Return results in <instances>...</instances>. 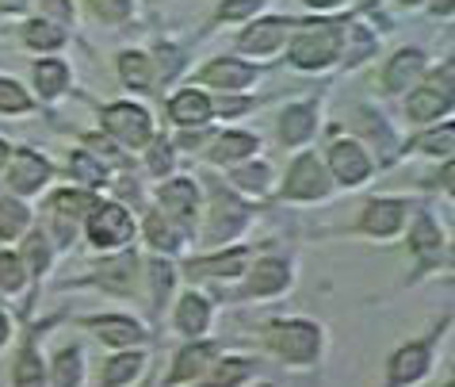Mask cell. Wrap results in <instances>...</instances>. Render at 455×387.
<instances>
[{
	"mask_svg": "<svg viewBox=\"0 0 455 387\" xmlns=\"http://www.w3.org/2000/svg\"><path fill=\"white\" fill-rule=\"evenodd\" d=\"M268 342L291 365H310L322 353V327H314L307 318H287V322H272L268 327Z\"/></svg>",
	"mask_w": 455,
	"mask_h": 387,
	"instance_id": "1",
	"label": "cell"
},
{
	"mask_svg": "<svg viewBox=\"0 0 455 387\" xmlns=\"http://www.w3.org/2000/svg\"><path fill=\"white\" fill-rule=\"evenodd\" d=\"M337 54H340V31L333 23H310L291 43V61L299 69H325Z\"/></svg>",
	"mask_w": 455,
	"mask_h": 387,
	"instance_id": "2",
	"label": "cell"
},
{
	"mask_svg": "<svg viewBox=\"0 0 455 387\" xmlns=\"http://www.w3.org/2000/svg\"><path fill=\"white\" fill-rule=\"evenodd\" d=\"M84 219H88V238H92L96 249H119L134 238V219L119 204H96Z\"/></svg>",
	"mask_w": 455,
	"mask_h": 387,
	"instance_id": "3",
	"label": "cell"
},
{
	"mask_svg": "<svg viewBox=\"0 0 455 387\" xmlns=\"http://www.w3.org/2000/svg\"><path fill=\"white\" fill-rule=\"evenodd\" d=\"M96 207V199L88 192H58L54 199H50V230H54L58 246H69L73 234H77L81 219L88 215V211Z\"/></svg>",
	"mask_w": 455,
	"mask_h": 387,
	"instance_id": "4",
	"label": "cell"
},
{
	"mask_svg": "<svg viewBox=\"0 0 455 387\" xmlns=\"http://www.w3.org/2000/svg\"><path fill=\"white\" fill-rule=\"evenodd\" d=\"M428 368H433V338H428V342H410V345H402L398 353L390 357L387 387H406V383H417Z\"/></svg>",
	"mask_w": 455,
	"mask_h": 387,
	"instance_id": "5",
	"label": "cell"
},
{
	"mask_svg": "<svg viewBox=\"0 0 455 387\" xmlns=\"http://www.w3.org/2000/svg\"><path fill=\"white\" fill-rule=\"evenodd\" d=\"M325 192H330V173H325V165L314 154H302L287 173L283 196H291V199H322Z\"/></svg>",
	"mask_w": 455,
	"mask_h": 387,
	"instance_id": "6",
	"label": "cell"
},
{
	"mask_svg": "<svg viewBox=\"0 0 455 387\" xmlns=\"http://www.w3.org/2000/svg\"><path fill=\"white\" fill-rule=\"evenodd\" d=\"M104 127L116 134L123 146H146L149 142V116L146 108H134V104H111L104 111Z\"/></svg>",
	"mask_w": 455,
	"mask_h": 387,
	"instance_id": "7",
	"label": "cell"
},
{
	"mask_svg": "<svg viewBox=\"0 0 455 387\" xmlns=\"http://www.w3.org/2000/svg\"><path fill=\"white\" fill-rule=\"evenodd\" d=\"M46 181H50V165H46L39 154H35V149H16V154H12L8 184H12L16 192L31 196V192H39Z\"/></svg>",
	"mask_w": 455,
	"mask_h": 387,
	"instance_id": "8",
	"label": "cell"
},
{
	"mask_svg": "<svg viewBox=\"0 0 455 387\" xmlns=\"http://www.w3.org/2000/svg\"><path fill=\"white\" fill-rule=\"evenodd\" d=\"M161 207H165V219L176 222L180 230L196 227V184L192 181H169L161 189Z\"/></svg>",
	"mask_w": 455,
	"mask_h": 387,
	"instance_id": "9",
	"label": "cell"
},
{
	"mask_svg": "<svg viewBox=\"0 0 455 387\" xmlns=\"http://www.w3.org/2000/svg\"><path fill=\"white\" fill-rule=\"evenodd\" d=\"M330 165H333V177L340 184H363L371 173V161L356 142H337L330 149Z\"/></svg>",
	"mask_w": 455,
	"mask_h": 387,
	"instance_id": "10",
	"label": "cell"
},
{
	"mask_svg": "<svg viewBox=\"0 0 455 387\" xmlns=\"http://www.w3.org/2000/svg\"><path fill=\"white\" fill-rule=\"evenodd\" d=\"M287 284H291V265L287 261H260V265L249 272L245 295L249 299H268V295H280Z\"/></svg>",
	"mask_w": 455,
	"mask_h": 387,
	"instance_id": "11",
	"label": "cell"
},
{
	"mask_svg": "<svg viewBox=\"0 0 455 387\" xmlns=\"http://www.w3.org/2000/svg\"><path fill=\"white\" fill-rule=\"evenodd\" d=\"M245 219H249V211L237 204V199H214V207H211V227H207V242H226V238H234L237 230L245 227Z\"/></svg>",
	"mask_w": 455,
	"mask_h": 387,
	"instance_id": "12",
	"label": "cell"
},
{
	"mask_svg": "<svg viewBox=\"0 0 455 387\" xmlns=\"http://www.w3.org/2000/svg\"><path fill=\"white\" fill-rule=\"evenodd\" d=\"M402 222H406V204H402V199H375V204H368V211H363L360 227L368 234L387 238V234H395Z\"/></svg>",
	"mask_w": 455,
	"mask_h": 387,
	"instance_id": "13",
	"label": "cell"
},
{
	"mask_svg": "<svg viewBox=\"0 0 455 387\" xmlns=\"http://www.w3.org/2000/svg\"><path fill=\"white\" fill-rule=\"evenodd\" d=\"M421 69H425V54H421V50H398V54L390 58L387 73H383L387 93H402L406 85H413L417 77H421Z\"/></svg>",
	"mask_w": 455,
	"mask_h": 387,
	"instance_id": "14",
	"label": "cell"
},
{
	"mask_svg": "<svg viewBox=\"0 0 455 387\" xmlns=\"http://www.w3.org/2000/svg\"><path fill=\"white\" fill-rule=\"evenodd\" d=\"M211 327V303L199 292L184 295L180 307H176V330L188 334V338H204Z\"/></svg>",
	"mask_w": 455,
	"mask_h": 387,
	"instance_id": "15",
	"label": "cell"
},
{
	"mask_svg": "<svg viewBox=\"0 0 455 387\" xmlns=\"http://www.w3.org/2000/svg\"><path fill=\"white\" fill-rule=\"evenodd\" d=\"M211 365H214V349H211V345L196 342V345L180 349V357H176V365H172V372H169V387H172V383H184V380H199Z\"/></svg>",
	"mask_w": 455,
	"mask_h": 387,
	"instance_id": "16",
	"label": "cell"
},
{
	"mask_svg": "<svg viewBox=\"0 0 455 387\" xmlns=\"http://www.w3.org/2000/svg\"><path fill=\"white\" fill-rule=\"evenodd\" d=\"M88 327H96V334H100V338H104L108 345H138V342H146V330L138 327L134 318H126V315L88 318Z\"/></svg>",
	"mask_w": 455,
	"mask_h": 387,
	"instance_id": "17",
	"label": "cell"
},
{
	"mask_svg": "<svg viewBox=\"0 0 455 387\" xmlns=\"http://www.w3.org/2000/svg\"><path fill=\"white\" fill-rule=\"evenodd\" d=\"M252 77H257V69L237 58H219L204 69V81L219 85V89H245V85H252Z\"/></svg>",
	"mask_w": 455,
	"mask_h": 387,
	"instance_id": "18",
	"label": "cell"
},
{
	"mask_svg": "<svg viewBox=\"0 0 455 387\" xmlns=\"http://www.w3.org/2000/svg\"><path fill=\"white\" fill-rule=\"evenodd\" d=\"M287 39V20H260L242 35V50L249 54H272Z\"/></svg>",
	"mask_w": 455,
	"mask_h": 387,
	"instance_id": "19",
	"label": "cell"
},
{
	"mask_svg": "<svg viewBox=\"0 0 455 387\" xmlns=\"http://www.w3.org/2000/svg\"><path fill=\"white\" fill-rule=\"evenodd\" d=\"M134 269H138V257L123 254L116 261H108V265H100L96 284H100V288H108V292H116V295H126L134 288Z\"/></svg>",
	"mask_w": 455,
	"mask_h": 387,
	"instance_id": "20",
	"label": "cell"
},
{
	"mask_svg": "<svg viewBox=\"0 0 455 387\" xmlns=\"http://www.w3.org/2000/svg\"><path fill=\"white\" fill-rule=\"evenodd\" d=\"M249 265V249H230L222 257H204V261H192L188 272L192 277H242Z\"/></svg>",
	"mask_w": 455,
	"mask_h": 387,
	"instance_id": "21",
	"label": "cell"
},
{
	"mask_svg": "<svg viewBox=\"0 0 455 387\" xmlns=\"http://www.w3.org/2000/svg\"><path fill=\"white\" fill-rule=\"evenodd\" d=\"M12 383H16V387H46V368H43V357H39V345H35V338L23 342L16 372H12Z\"/></svg>",
	"mask_w": 455,
	"mask_h": 387,
	"instance_id": "22",
	"label": "cell"
},
{
	"mask_svg": "<svg viewBox=\"0 0 455 387\" xmlns=\"http://www.w3.org/2000/svg\"><path fill=\"white\" fill-rule=\"evenodd\" d=\"M169 116H172L176 123H184V127H192V123H207V119H211V100H207L204 93L188 89V93H180V96H172Z\"/></svg>",
	"mask_w": 455,
	"mask_h": 387,
	"instance_id": "23",
	"label": "cell"
},
{
	"mask_svg": "<svg viewBox=\"0 0 455 387\" xmlns=\"http://www.w3.org/2000/svg\"><path fill=\"white\" fill-rule=\"evenodd\" d=\"M314 108L310 104H299V108H287L283 111V119H280V139L287 146H299V142H307L310 134H314Z\"/></svg>",
	"mask_w": 455,
	"mask_h": 387,
	"instance_id": "24",
	"label": "cell"
},
{
	"mask_svg": "<svg viewBox=\"0 0 455 387\" xmlns=\"http://www.w3.org/2000/svg\"><path fill=\"white\" fill-rule=\"evenodd\" d=\"M142 365H146L142 353H119V357H111L108 365H104V376H100V387H123V383H131L138 372H142Z\"/></svg>",
	"mask_w": 455,
	"mask_h": 387,
	"instance_id": "25",
	"label": "cell"
},
{
	"mask_svg": "<svg viewBox=\"0 0 455 387\" xmlns=\"http://www.w3.org/2000/svg\"><path fill=\"white\" fill-rule=\"evenodd\" d=\"M84 376V353L81 345H66L54 357V387H81Z\"/></svg>",
	"mask_w": 455,
	"mask_h": 387,
	"instance_id": "26",
	"label": "cell"
},
{
	"mask_svg": "<svg viewBox=\"0 0 455 387\" xmlns=\"http://www.w3.org/2000/svg\"><path fill=\"white\" fill-rule=\"evenodd\" d=\"M448 108H451V96L440 93V89H417L410 96V119H417V123L436 119L440 111H448Z\"/></svg>",
	"mask_w": 455,
	"mask_h": 387,
	"instance_id": "27",
	"label": "cell"
},
{
	"mask_svg": "<svg viewBox=\"0 0 455 387\" xmlns=\"http://www.w3.org/2000/svg\"><path fill=\"white\" fill-rule=\"evenodd\" d=\"M211 372V380L204 387H237L249 372H252V360L245 357H234V360H214V365L207 368Z\"/></svg>",
	"mask_w": 455,
	"mask_h": 387,
	"instance_id": "28",
	"label": "cell"
},
{
	"mask_svg": "<svg viewBox=\"0 0 455 387\" xmlns=\"http://www.w3.org/2000/svg\"><path fill=\"white\" fill-rule=\"evenodd\" d=\"M35 81H39V93L46 100H54L66 93V85H69V69L61 66V61H39L35 66Z\"/></svg>",
	"mask_w": 455,
	"mask_h": 387,
	"instance_id": "29",
	"label": "cell"
},
{
	"mask_svg": "<svg viewBox=\"0 0 455 387\" xmlns=\"http://www.w3.org/2000/svg\"><path fill=\"white\" fill-rule=\"evenodd\" d=\"M119 69H123V81L131 85V89H149V85H154V66H149V58L138 54V50L119 58Z\"/></svg>",
	"mask_w": 455,
	"mask_h": 387,
	"instance_id": "30",
	"label": "cell"
},
{
	"mask_svg": "<svg viewBox=\"0 0 455 387\" xmlns=\"http://www.w3.org/2000/svg\"><path fill=\"white\" fill-rule=\"evenodd\" d=\"M413 249H417V257H421V265H433V257L440 254V230L433 227V219L421 215L417 219V230H413Z\"/></svg>",
	"mask_w": 455,
	"mask_h": 387,
	"instance_id": "31",
	"label": "cell"
},
{
	"mask_svg": "<svg viewBox=\"0 0 455 387\" xmlns=\"http://www.w3.org/2000/svg\"><path fill=\"white\" fill-rule=\"evenodd\" d=\"M28 230V207L16 199H0V238H20Z\"/></svg>",
	"mask_w": 455,
	"mask_h": 387,
	"instance_id": "32",
	"label": "cell"
},
{
	"mask_svg": "<svg viewBox=\"0 0 455 387\" xmlns=\"http://www.w3.org/2000/svg\"><path fill=\"white\" fill-rule=\"evenodd\" d=\"M252 149H257V139H252V134H222L219 139V146H214V161H237V157H249Z\"/></svg>",
	"mask_w": 455,
	"mask_h": 387,
	"instance_id": "33",
	"label": "cell"
},
{
	"mask_svg": "<svg viewBox=\"0 0 455 387\" xmlns=\"http://www.w3.org/2000/svg\"><path fill=\"white\" fill-rule=\"evenodd\" d=\"M28 284V265L20 254H0V288L4 292H20Z\"/></svg>",
	"mask_w": 455,
	"mask_h": 387,
	"instance_id": "34",
	"label": "cell"
},
{
	"mask_svg": "<svg viewBox=\"0 0 455 387\" xmlns=\"http://www.w3.org/2000/svg\"><path fill=\"white\" fill-rule=\"evenodd\" d=\"M23 39H28L35 50H54V46H61V28H54V23H46V20H35V23H28V31H23Z\"/></svg>",
	"mask_w": 455,
	"mask_h": 387,
	"instance_id": "35",
	"label": "cell"
},
{
	"mask_svg": "<svg viewBox=\"0 0 455 387\" xmlns=\"http://www.w3.org/2000/svg\"><path fill=\"white\" fill-rule=\"evenodd\" d=\"M146 234H149V242H154L157 249H169V254H172L176 246H180V238H176V230H172V222H169V219L161 222V215H149Z\"/></svg>",
	"mask_w": 455,
	"mask_h": 387,
	"instance_id": "36",
	"label": "cell"
},
{
	"mask_svg": "<svg viewBox=\"0 0 455 387\" xmlns=\"http://www.w3.org/2000/svg\"><path fill=\"white\" fill-rule=\"evenodd\" d=\"M28 108H31V96L16 81H0V111H28Z\"/></svg>",
	"mask_w": 455,
	"mask_h": 387,
	"instance_id": "37",
	"label": "cell"
},
{
	"mask_svg": "<svg viewBox=\"0 0 455 387\" xmlns=\"http://www.w3.org/2000/svg\"><path fill=\"white\" fill-rule=\"evenodd\" d=\"M88 4H92L96 16L108 20V23H123L131 16V0H88Z\"/></svg>",
	"mask_w": 455,
	"mask_h": 387,
	"instance_id": "38",
	"label": "cell"
},
{
	"mask_svg": "<svg viewBox=\"0 0 455 387\" xmlns=\"http://www.w3.org/2000/svg\"><path fill=\"white\" fill-rule=\"evenodd\" d=\"M69 169H73V173H77V177H81V181H88V184H100V181H104V177H108V173H104V165H96V161H92V157H88V154H73V161H69Z\"/></svg>",
	"mask_w": 455,
	"mask_h": 387,
	"instance_id": "39",
	"label": "cell"
},
{
	"mask_svg": "<svg viewBox=\"0 0 455 387\" xmlns=\"http://www.w3.org/2000/svg\"><path fill=\"white\" fill-rule=\"evenodd\" d=\"M237 184H242V189L264 192V189H268V169H264V165H245V169H237Z\"/></svg>",
	"mask_w": 455,
	"mask_h": 387,
	"instance_id": "40",
	"label": "cell"
},
{
	"mask_svg": "<svg viewBox=\"0 0 455 387\" xmlns=\"http://www.w3.org/2000/svg\"><path fill=\"white\" fill-rule=\"evenodd\" d=\"M169 165H172V154H169V142L161 139L154 149H149V169H154L157 177H165V173H169Z\"/></svg>",
	"mask_w": 455,
	"mask_h": 387,
	"instance_id": "41",
	"label": "cell"
},
{
	"mask_svg": "<svg viewBox=\"0 0 455 387\" xmlns=\"http://www.w3.org/2000/svg\"><path fill=\"white\" fill-rule=\"evenodd\" d=\"M421 149H428V154H448V149H451V127L436 131V134H425Z\"/></svg>",
	"mask_w": 455,
	"mask_h": 387,
	"instance_id": "42",
	"label": "cell"
},
{
	"mask_svg": "<svg viewBox=\"0 0 455 387\" xmlns=\"http://www.w3.org/2000/svg\"><path fill=\"white\" fill-rule=\"evenodd\" d=\"M264 0H234V4H222V20H242L252 8H260Z\"/></svg>",
	"mask_w": 455,
	"mask_h": 387,
	"instance_id": "43",
	"label": "cell"
},
{
	"mask_svg": "<svg viewBox=\"0 0 455 387\" xmlns=\"http://www.w3.org/2000/svg\"><path fill=\"white\" fill-rule=\"evenodd\" d=\"M8 338H12V327H8L4 310H0V349H4V345H8Z\"/></svg>",
	"mask_w": 455,
	"mask_h": 387,
	"instance_id": "44",
	"label": "cell"
},
{
	"mask_svg": "<svg viewBox=\"0 0 455 387\" xmlns=\"http://www.w3.org/2000/svg\"><path fill=\"white\" fill-rule=\"evenodd\" d=\"M28 8V0H0V12H20Z\"/></svg>",
	"mask_w": 455,
	"mask_h": 387,
	"instance_id": "45",
	"label": "cell"
},
{
	"mask_svg": "<svg viewBox=\"0 0 455 387\" xmlns=\"http://www.w3.org/2000/svg\"><path fill=\"white\" fill-rule=\"evenodd\" d=\"M310 8H333V4H340V0H307Z\"/></svg>",
	"mask_w": 455,
	"mask_h": 387,
	"instance_id": "46",
	"label": "cell"
},
{
	"mask_svg": "<svg viewBox=\"0 0 455 387\" xmlns=\"http://www.w3.org/2000/svg\"><path fill=\"white\" fill-rule=\"evenodd\" d=\"M4 165H8V146L0 142V169H4Z\"/></svg>",
	"mask_w": 455,
	"mask_h": 387,
	"instance_id": "47",
	"label": "cell"
},
{
	"mask_svg": "<svg viewBox=\"0 0 455 387\" xmlns=\"http://www.w3.org/2000/svg\"><path fill=\"white\" fill-rule=\"evenodd\" d=\"M448 387H451V383H448Z\"/></svg>",
	"mask_w": 455,
	"mask_h": 387,
	"instance_id": "48",
	"label": "cell"
}]
</instances>
